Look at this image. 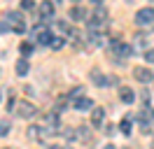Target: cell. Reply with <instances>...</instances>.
Segmentation results:
<instances>
[{
    "mask_svg": "<svg viewBox=\"0 0 154 149\" xmlns=\"http://www.w3.org/2000/svg\"><path fill=\"white\" fill-rule=\"evenodd\" d=\"M133 21H135L140 28H145V26H154V7H140L138 12H135Z\"/></svg>",
    "mask_w": 154,
    "mask_h": 149,
    "instance_id": "1",
    "label": "cell"
},
{
    "mask_svg": "<svg viewBox=\"0 0 154 149\" xmlns=\"http://www.w3.org/2000/svg\"><path fill=\"white\" fill-rule=\"evenodd\" d=\"M35 114H38V107H35L33 102H28V100L17 102V117H21V119H33Z\"/></svg>",
    "mask_w": 154,
    "mask_h": 149,
    "instance_id": "2",
    "label": "cell"
},
{
    "mask_svg": "<svg viewBox=\"0 0 154 149\" xmlns=\"http://www.w3.org/2000/svg\"><path fill=\"white\" fill-rule=\"evenodd\" d=\"M133 77H135V79H138L140 84H149V82H152V77H154V74H152V70H149V68L135 65V68H133Z\"/></svg>",
    "mask_w": 154,
    "mask_h": 149,
    "instance_id": "3",
    "label": "cell"
},
{
    "mask_svg": "<svg viewBox=\"0 0 154 149\" xmlns=\"http://www.w3.org/2000/svg\"><path fill=\"white\" fill-rule=\"evenodd\" d=\"M133 44H126V42H115L112 44V51H115L117 56H122V58H128V56L133 54Z\"/></svg>",
    "mask_w": 154,
    "mask_h": 149,
    "instance_id": "4",
    "label": "cell"
},
{
    "mask_svg": "<svg viewBox=\"0 0 154 149\" xmlns=\"http://www.w3.org/2000/svg\"><path fill=\"white\" fill-rule=\"evenodd\" d=\"M40 14H42L45 21L54 19V0H42V2H40Z\"/></svg>",
    "mask_w": 154,
    "mask_h": 149,
    "instance_id": "5",
    "label": "cell"
},
{
    "mask_svg": "<svg viewBox=\"0 0 154 149\" xmlns=\"http://www.w3.org/2000/svg\"><path fill=\"white\" fill-rule=\"evenodd\" d=\"M75 140L77 142H91V130L87 128V126H79V128H75Z\"/></svg>",
    "mask_w": 154,
    "mask_h": 149,
    "instance_id": "6",
    "label": "cell"
},
{
    "mask_svg": "<svg viewBox=\"0 0 154 149\" xmlns=\"http://www.w3.org/2000/svg\"><path fill=\"white\" fill-rule=\"evenodd\" d=\"M103 121H105V110L103 107H94V112H91V123L94 126H103Z\"/></svg>",
    "mask_w": 154,
    "mask_h": 149,
    "instance_id": "7",
    "label": "cell"
},
{
    "mask_svg": "<svg viewBox=\"0 0 154 149\" xmlns=\"http://www.w3.org/2000/svg\"><path fill=\"white\" fill-rule=\"evenodd\" d=\"M72 105H75V110H77V112H87V110H94V102L89 100V98H84V96H82V98H77V100L72 102Z\"/></svg>",
    "mask_w": 154,
    "mask_h": 149,
    "instance_id": "8",
    "label": "cell"
},
{
    "mask_svg": "<svg viewBox=\"0 0 154 149\" xmlns=\"http://www.w3.org/2000/svg\"><path fill=\"white\" fill-rule=\"evenodd\" d=\"M119 98H122V102L131 105V102L135 100V93H133V89H128V86H122V89H119Z\"/></svg>",
    "mask_w": 154,
    "mask_h": 149,
    "instance_id": "9",
    "label": "cell"
},
{
    "mask_svg": "<svg viewBox=\"0 0 154 149\" xmlns=\"http://www.w3.org/2000/svg\"><path fill=\"white\" fill-rule=\"evenodd\" d=\"M91 82L96 84V86H105V84H110V79L100 70H91Z\"/></svg>",
    "mask_w": 154,
    "mask_h": 149,
    "instance_id": "10",
    "label": "cell"
},
{
    "mask_svg": "<svg viewBox=\"0 0 154 149\" xmlns=\"http://www.w3.org/2000/svg\"><path fill=\"white\" fill-rule=\"evenodd\" d=\"M35 33H38V42H40V44H51V40H54V35H51V33L40 30V26H38V30H35Z\"/></svg>",
    "mask_w": 154,
    "mask_h": 149,
    "instance_id": "11",
    "label": "cell"
},
{
    "mask_svg": "<svg viewBox=\"0 0 154 149\" xmlns=\"http://www.w3.org/2000/svg\"><path fill=\"white\" fill-rule=\"evenodd\" d=\"M28 70H30L28 61H26V58H19V61H17V74H19V77H26Z\"/></svg>",
    "mask_w": 154,
    "mask_h": 149,
    "instance_id": "12",
    "label": "cell"
},
{
    "mask_svg": "<svg viewBox=\"0 0 154 149\" xmlns=\"http://www.w3.org/2000/svg\"><path fill=\"white\" fill-rule=\"evenodd\" d=\"M84 17H87V12H84V7H79V5H75V7L70 9V19H72V21H82Z\"/></svg>",
    "mask_w": 154,
    "mask_h": 149,
    "instance_id": "13",
    "label": "cell"
},
{
    "mask_svg": "<svg viewBox=\"0 0 154 149\" xmlns=\"http://www.w3.org/2000/svg\"><path fill=\"white\" fill-rule=\"evenodd\" d=\"M94 19H96V21H100V23H105V21H107V9H103L100 5H98L96 12H94Z\"/></svg>",
    "mask_w": 154,
    "mask_h": 149,
    "instance_id": "14",
    "label": "cell"
},
{
    "mask_svg": "<svg viewBox=\"0 0 154 149\" xmlns=\"http://www.w3.org/2000/svg\"><path fill=\"white\" fill-rule=\"evenodd\" d=\"M133 47H147V35L138 33V35H135V42H133Z\"/></svg>",
    "mask_w": 154,
    "mask_h": 149,
    "instance_id": "15",
    "label": "cell"
},
{
    "mask_svg": "<svg viewBox=\"0 0 154 149\" xmlns=\"http://www.w3.org/2000/svg\"><path fill=\"white\" fill-rule=\"evenodd\" d=\"M82 93H84V89H82V86H77V89H72V91H70V96H68V98L75 102L77 98H82Z\"/></svg>",
    "mask_w": 154,
    "mask_h": 149,
    "instance_id": "16",
    "label": "cell"
},
{
    "mask_svg": "<svg viewBox=\"0 0 154 149\" xmlns=\"http://www.w3.org/2000/svg\"><path fill=\"white\" fill-rule=\"evenodd\" d=\"M119 130H122L124 135H128V133H131V119H124V121H122V123H119Z\"/></svg>",
    "mask_w": 154,
    "mask_h": 149,
    "instance_id": "17",
    "label": "cell"
},
{
    "mask_svg": "<svg viewBox=\"0 0 154 149\" xmlns=\"http://www.w3.org/2000/svg\"><path fill=\"white\" fill-rule=\"evenodd\" d=\"M30 51H33V44L23 42V44H21V54H23V56H30Z\"/></svg>",
    "mask_w": 154,
    "mask_h": 149,
    "instance_id": "18",
    "label": "cell"
},
{
    "mask_svg": "<svg viewBox=\"0 0 154 149\" xmlns=\"http://www.w3.org/2000/svg\"><path fill=\"white\" fill-rule=\"evenodd\" d=\"M145 61L149 65H154V49H147V51H145Z\"/></svg>",
    "mask_w": 154,
    "mask_h": 149,
    "instance_id": "19",
    "label": "cell"
},
{
    "mask_svg": "<svg viewBox=\"0 0 154 149\" xmlns=\"http://www.w3.org/2000/svg\"><path fill=\"white\" fill-rule=\"evenodd\" d=\"M7 30H12V23L10 21H0V33H7Z\"/></svg>",
    "mask_w": 154,
    "mask_h": 149,
    "instance_id": "20",
    "label": "cell"
},
{
    "mask_svg": "<svg viewBox=\"0 0 154 149\" xmlns=\"http://www.w3.org/2000/svg\"><path fill=\"white\" fill-rule=\"evenodd\" d=\"M7 133H10V123L2 121V123H0V135H7Z\"/></svg>",
    "mask_w": 154,
    "mask_h": 149,
    "instance_id": "21",
    "label": "cell"
},
{
    "mask_svg": "<svg viewBox=\"0 0 154 149\" xmlns=\"http://www.w3.org/2000/svg\"><path fill=\"white\" fill-rule=\"evenodd\" d=\"M35 5H33V0H21V9H33Z\"/></svg>",
    "mask_w": 154,
    "mask_h": 149,
    "instance_id": "22",
    "label": "cell"
},
{
    "mask_svg": "<svg viewBox=\"0 0 154 149\" xmlns=\"http://www.w3.org/2000/svg\"><path fill=\"white\" fill-rule=\"evenodd\" d=\"M51 47H54V49H61V47H63V40H61V37H54V40H51Z\"/></svg>",
    "mask_w": 154,
    "mask_h": 149,
    "instance_id": "23",
    "label": "cell"
},
{
    "mask_svg": "<svg viewBox=\"0 0 154 149\" xmlns=\"http://www.w3.org/2000/svg\"><path fill=\"white\" fill-rule=\"evenodd\" d=\"M103 149H117V147H115V144H105Z\"/></svg>",
    "mask_w": 154,
    "mask_h": 149,
    "instance_id": "24",
    "label": "cell"
},
{
    "mask_svg": "<svg viewBox=\"0 0 154 149\" xmlns=\"http://www.w3.org/2000/svg\"><path fill=\"white\" fill-rule=\"evenodd\" d=\"M49 149H66V147H58V144H51Z\"/></svg>",
    "mask_w": 154,
    "mask_h": 149,
    "instance_id": "25",
    "label": "cell"
},
{
    "mask_svg": "<svg viewBox=\"0 0 154 149\" xmlns=\"http://www.w3.org/2000/svg\"><path fill=\"white\" fill-rule=\"evenodd\" d=\"M94 2H96V5H100V2H103V0H94Z\"/></svg>",
    "mask_w": 154,
    "mask_h": 149,
    "instance_id": "26",
    "label": "cell"
},
{
    "mask_svg": "<svg viewBox=\"0 0 154 149\" xmlns=\"http://www.w3.org/2000/svg\"><path fill=\"white\" fill-rule=\"evenodd\" d=\"M5 149H12V147H5Z\"/></svg>",
    "mask_w": 154,
    "mask_h": 149,
    "instance_id": "27",
    "label": "cell"
},
{
    "mask_svg": "<svg viewBox=\"0 0 154 149\" xmlns=\"http://www.w3.org/2000/svg\"><path fill=\"white\" fill-rule=\"evenodd\" d=\"M75 2H77V0H75Z\"/></svg>",
    "mask_w": 154,
    "mask_h": 149,
    "instance_id": "28",
    "label": "cell"
}]
</instances>
